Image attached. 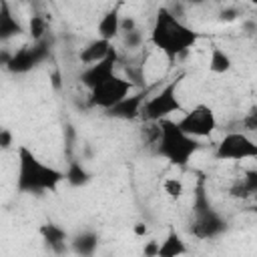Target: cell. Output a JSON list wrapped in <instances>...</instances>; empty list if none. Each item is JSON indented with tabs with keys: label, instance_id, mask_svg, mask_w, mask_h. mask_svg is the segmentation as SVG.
I'll return each mask as SVG.
<instances>
[{
	"label": "cell",
	"instance_id": "cell-1",
	"mask_svg": "<svg viewBox=\"0 0 257 257\" xmlns=\"http://www.w3.org/2000/svg\"><path fill=\"white\" fill-rule=\"evenodd\" d=\"M197 40H199V32H195L191 26L179 20L175 12H171L165 6L157 10L153 30H151V42L169 58V62H175L181 54L193 48Z\"/></svg>",
	"mask_w": 257,
	"mask_h": 257
},
{
	"label": "cell",
	"instance_id": "cell-2",
	"mask_svg": "<svg viewBox=\"0 0 257 257\" xmlns=\"http://www.w3.org/2000/svg\"><path fill=\"white\" fill-rule=\"evenodd\" d=\"M64 181V173L42 163L30 149H18V177L16 187L20 193H44L56 191L58 183Z\"/></svg>",
	"mask_w": 257,
	"mask_h": 257
},
{
	"label": "cell",
	"instance_id": "cell-3",
	"mask_svg": "<svg viewBox=\"0 0 257 257\" xmlns=\"http://www.w3.org/2000/svg\"><path fill=\"white\" fill-rule=\"evenodd\" d=\"M159 139H157V153L165 157L171 165L185 167L191 157L201 149L199 141L187 133H183L177 120L161 118L159 122Z\"/></svg>",
	"mask_w": 257,
	"mask_h": 257
},
{
	"label": "cell",
	"instance_id": "cell-4",
	"mask_svg": "<svg viewBox=\"0 0 257 257\" xmlns=\"http://www.w3.org/2000/svg\"><path fill=\"white\" fill-rule=\"evenodd\" d=\"M193 211H195V221H193L191 233L197 239H213V237H219L227 229V223L223 221V217L211 207L205 187H203V181H199V185H197Z\"/></svg>",
	"mask_w": 257,
	"mask_h": 257
},
{
	"label": "cell",
	"instance_id": "cell-5",
	"mask_svg": "<svg viewBox=\"0 0 257 257\" xmlns=\"http://www.w3.org/2000/svg\"><path fill=\"white\" fill-rule=\"evenodd\" d=\"M181 80H183V74L173 78L159 92L147 98L141 108V118L147 122H159L161 118H169V114L173 112H183V104L179 102V96H177V88Z\"/></svg>",
	"mask_w": 257,
	"mask_h": 257
},
{
	"label": "cell",
	"instance_id": "cell-6",
	"mask_svg": "<svg viewBox=\"0 0 257 257\" xmlns=\"http://www.w3.org/2000/svg\"><path fill=\"white\" fill-rule=\"evenodd\" d=\"M133 90V82L124 76L112 74L110 78H106L104 82H100L98 86L90 88L88 94V106H96V108H110L114 106L118 100H122L128 92Z\"/></svg>",
	"mask_w": 257,
	"mask_h": 257
},
{
	"label": "cell",
	"instance_id": "cell-7",
	"mask_svg": "<svg viewBox=\"0 0 257 257\" xmlns=\"http://www.w3.org/2000/svg\"><path fill=\"white\" fill-rule=\"evenodd\" d=\"M215 157L219 161H243V159H255L257 157V145L255 141L239 131L227 133L215 151Z\"/></svg>",
	"mask_w": 257,
	"mask_h": 257
},
{
	"label": "cell",
	"instance_id": "cell-8",
	"mask_svg": "<svg viewBox=\"0 0 257 257\" xmlns=\"http://www.w3.org/2000/svg\"><path fill=\"white\" fill-rule=\"evenodd\" d=\"M177 124L183 133H187L195 139H205V137H211L213 131L217 128V116L211 106L197 104L191 110H187L183 114V118L177 120Z\"/></svg>",
	"mask_w": 257,
	"mask_h": 257
},
{
	"label": "cell",
	"instance_id": "cell-9",
	"mask_svg": "<svg viewBox=\"0 0 257 257\" xmlns=\"http://www.w3.org/2000/svg\"><path fill=\"white\" fill-rule=\"evenodd\" d=\"M48 52H50V46L44 38L38 42H32L30 46L26 44V46L18 48L16 52H12L6 68L12 74H26L32 68H36L40 62H44L48 58Z\"/></svg>",
	"mask_w": 257,
	"mask_h": 257
},
{
	"label": "cell",
	"instance_id": "cell-10",
	"mask_svg": "<svg viewBox=\"0 0 257 257\" xmlns=\"http://www.w3.org/2000/svg\"><path fill=\"white\" fill-rule=\"evenodd\" d=\"M116 62H118V52L114 48H110V52L100 58L98 62H92V64H86V68L80 72V82L90 90L94 86H98L100 82H104L106 78H110L114 74V68H116Z\"/></svg>",
	"mask_w": 257,
	"mask_h": 257
},
{
	"label": "cell",
	"instance_id": "cell-11",
	"mask_svg": "<svg viewBox=\"0 0 257 257\" xmlns=\"http://www.w3.org/2000/svg\"><path fill=\"white\" fill-rule=\"evenodd\" d=\"M147 100V92H137V94H126L122 100H118L114 106L106 108V114L112 118H120V120H135L141 116V108Z\"/></svg>",
	"mask_w": 257,
	"mask_h": 257
},
{
	"label": "cell",
	"instance_id": "cell-12",
	"mask_svg": "<svg viewBox=\"0 0 257 257\" xmlns=\"http://www.w3.org/2000/svg\"><path fill=\"white\" fill-rule=\"evenodd\" d=\"M24 32V26L20 20L12 14L6 0H0V42H8L14 36H20Z\"/></svg>",
	"mask_w": 257,
	"mask_h": 257
},
{
	"label": "cell",
	"instance_id": "cell-13",
	"mask_svg": "<svg viewBox=\"0 0 257 257\" xmlns=\"http://www.w3.org/2000/svg\"><path fill=\"white\" fill-rule=\"evenodd\" d=\"M96 32H98V38H104L110 42L120 34V2L104 12V16L96 24Z\"/></svg>",
	"mask_w": 257,
	"mask_h": 257
},
{
	"label": "cell",
	"instance_id": "cell-14",
	"mask_svg": "<svg viewBox=\"0 0 257 257\" xmlns=\"http://www.w3.org/2000/svg\"><path fill=\"white\" fill-rule=\"evenodd\" d=\"M112 48V42L110 40H104V38H94L90 40L80 52H78V58L82 64H92V62H98L100 58H104Z\"/></svg>",
	"mask_w": 257,
	"mask_h": 257
},
{
	"label": "cell",
	"instance_id": "cell-15",
	"mask_svg": "<svg viewBox=\"0 0 257 257\" xmlns=\"http://www.w3.org/2000/svg\"><path fill=\"white\" fill-rule=\"evenodd\" d=\"M38 233L42 235V239L46 241V245L52 249V251H56V253H62L66 247H64V241H66V231L62 229V227H58V225H54V223H44V225H40V229H38Z\"/></svg>",
	"mask_w": 257,
	"mask_h": 257
},
{
	"label": "cell",
	"instance_id": "cell-16",
	"mask_svg": "<svg viewBox=\"0 0 257 257\" xmlns=\"http://www.w3.org/2000/svg\"><path fill=\"white\" fill-rule=\"evenodd\" d=\"M187 253V245L185 241L181 239V235L171 229L165 237L163 243H159V249H157V257H177V255H183Z\"/></svg>",
	"mask_w": 257,
	"mask_h": 257
},
{
	"label": "cell",
	"instance_id": "cell-17",
	"mask_svg": "<svg viewBox=\"0 0 257 257\" xmlns=\"http://www.w3.org/2000/svg\"><path fill=\"white\" fill-rule=\"evenodd\" d=\"M255 191H257V173L255 171H249L245 177L237 179L229 189L231 197H235V199H247V197L255 195Z\"/></svg>",
	"mask_w": 257,
	"mask_h": 257
},
{
	"label": "cell",
	"instance_id": "cell-18",
	"mask_svg": "<svg viewBox=\"0 0 257 257\" xmlns=\"http://www.w3.org/2000/svg\"><path fill=\"white\" fill-rule=\"evenodd\" d=\"M96 245H98V237L92 231H84V233L76 235L74 241H72V249L80 255H92Z\"/></svg>",
	"mask_w": 257,
	"mask_h": 257
},
{
	"label": "cell",
	"instance_id": "cell-19",
	"mask_svg": "<svg viewBox=\"0 0 257 257\" xmlns=\"http://www.w3.org/2000/svg\"><path fill=\"white\" fill-rule=\"evenodd\" d=\"M209 70L215 74H223L227 70H231V58L225 50H221L219 46L211 48V56H209Z\"/></svg>",
	"mask_w": 257,
	"mask_h": 257
},
{
	"label": "cell",
	"instance_id": "cell-20",
	"mask_svg": "<svg viewBox=\"0 0 257 257\" xmlns=\"http://www.w3.org/2000/svg\"><path fill=\"white\" fill-rule=\"evenodd\" d=\"M46 30H48V22H46V16L44 14H34L30 16V22H28V34L32 38V42H38L46 36Z\"/></svg>",
	"mask_w": 257,
	"mask_h": 257
},
{
	"label": "cell",
	"instance_id": "cell-21",
	"mask_svg": "<svg viewBox=\"0 0 257 257\" xmlns=\"http://www.w3.org/2000/svg\"><path fill=\"white\" fill-rule=\"evenodd\" d=\"M88 179H90V175L84 171V167L80 163H70L68 171L64 173V181H68L72 187H82L88 183Z\"/></svg>",
	"mask_w": 257,
	"mask_h": 257
},
{
	"label": "cell",
	"instance_id": "cell-22",
	"mask_svg": "<svg viewBox=\"0 0 257 257\" xmlns=\"http://www.w3.org/2000/svg\"><path fill=\"white\" fill-rule=\"evenodd\" d=\"M163 189H165V193H167L171 199H179V197H183V193H185L183 183H181L179 179H175V177L165 179V181H163Z\"/></svg>",
	"mask_w": 257,
	"mask_h": 257
},
{
	"label": "cell",
	"instance_id": "cell-23",
	"mask_svg": "<svg viewBox=\"0 0 257 257\" xmlns=\"http://www.w3.org/2000/svg\"><path fill=\"white\" fill-rule=\"evenodd\" d=\"M122 38H124V46H128V48H139L143 44V34L139 32V28H135L131 32H122Z\"/></svg>",
	"mask_w": 257,
	"mask_h": 257
},
{
	"label": "cell",
	"instance_id": "cell-24",
	"mask_svg": "<svg viewBox=\"0 0 257 257\" xmlns=\"http://www.w3.org/2000/svg\"><path fill=\"white\" fill-rule=\"evenodd\" d=\"M239 16H241V10H239L237 6H227V8H223V10L219 12L221 22H233V20H237Z\"/></svg>",
	"mask_w": 257,
	"mask_h": 257
},
{
	"label": "cell",
	"instance_id": "cell-25",
	"mask_svg": "<svg viewBox=\"0 0 257 257\" xmlns=\"http://www.w3.org/2000/svg\"><path fill=\"white\" fill-rule=\"evenodd\" d=\"M241 126L247 128V131H255L257 128V112H255V108H251L249 114L241 120Z\"/></svg>",
	"mask_w": 257,
	"mask_h": 257
},
{
	"label": "cell",
	"instance_id": "cell-26",
	"mask_svg": "<svg viewBox=\"0 0 257 257\" xmlns=\"http://www.w3.org/2000/svg\"><path fill=\"white\" fill-rule=\"evenodd\" d=\"M12 147V133L8 128H0V149L6 151Z\"/></svg>",
	"mask_w": 257,
	"mask_h": 257
},
{
	"label": "cell",
	"instance_id": "cell-27",
	"mask_svg": "<svg viewBox=\"0 0 257 257\" xmlns=\"http://www.w3.org/2000/svg\"><path fill=\"white\" fill-rule=\"evenodd\" d=\"M135 28H137V22H135L131 16H126V18L120 16V34H122V32H131V30H135Z\"/></svg>",
	"mask_w": 257,
	"mask_h": 257
},
{
	"label": "cell",
	"instance_id": "cell-28",
	"mask_svg": "<svg viewBox=\"0 0 257 257\" xmlns=\"http://www.w3.org/2000/svg\"><path fill=\"white\" fill-rule=\"evenodd\" d=\"M133 233H135L137 237H145V235L149 233V227H147L145 223H137V225L133 227Z\"/></svg>",
	"mask_w": 257,
	"mask_h": 257
},
{
	"label": "cell",
	"instance_id": "cell-29",
	"mask_svg": "<svg viewBox=\"0 0 257 257\" xmlns=\"http://www.w3.org/2000/svg\"><path fill=\"white\" fill-rule=\"evenodd\" d=\"M157 249H159V241H149V245L143 249L145 255H157Z\"/></svg>",
	"mask_w": 257,
	"mask_h": 257
},
{
	"label": "cell",
	"instance_id": "cell-30",
	"mask_svg": "<svg viewBox=\"0 0 257 257\" xmlns=\"http://www.w3.org/2000/svg\"><path fill=\"white\" fill-rule=\"evenodd\" d=\"M10 56H12V52H10L8 48H0V66H4V68H6V64H8Z\"/></svg>",
	"mask_w": 257,
	"mask_h": 257
},
{
	"label": "cell",
	"instance_id": "cell-31",
	"mask_svg": "<svg viewBox=\"0 0 257 257\" xmlns=\"http://www.w3.org/2000/svg\"><path fill=\"white\" fill-rule=\"evenodd\" d=\"M52 86L60 88V72L58 70H54V74H52Z\"/></svg>",
	"mask_w": 257,
	"mask_h": 257
},
{
	"label": "cell",
	"instance_id": "cell-32",
	"mask_svg": "<svg viewBox=\"0 0 257 257\" xmlns=\"http://www.w3.org/2000/svg\"><path fill=\"white\" fill-rule=\"evenodd\" d=\"M191 4H203V2H213V0H189Z\"/></svg>",
	"mask_w": 257,
	"mask_h": 257
}]
</instances>
